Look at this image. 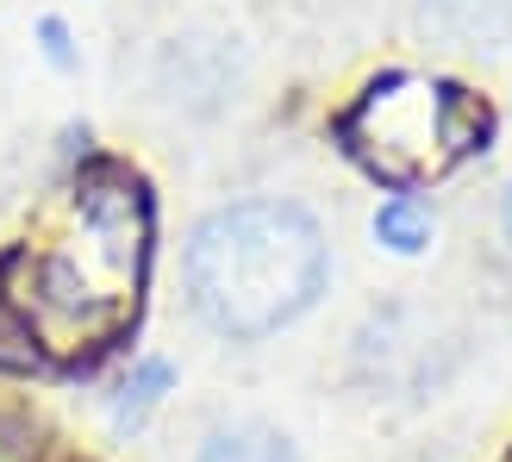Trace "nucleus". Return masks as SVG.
I'll use <instances>...</instances> for the list:
<instances>
[{
    "instance_id": "nucleus-3",
    "label": "nucleus",
    "mask_w": 512,
    "mask_h": 462,
    "mask_svg": "<svg viewBox=\"0 0 512 462\" xmlns=\"http://www.w3.org/2000/svg\"><path fill=\"white\" fill-rule=\"evenodd\" d=\"M200 462H300V456L269 425H225V431H213V438H207Z\"/></svg>"
},
{
    "instance_id": "nucleus-5",
    "label": "nucleus",
    "mask_w": 512,
    "mask_h": 462,
    "mask_svg": "<svg viewBox=\"0 0 512 462\" xmlns=\"http://www.w3.org/2000/svg\"><path fill=\"white\" fill-rule=\"evenodd\" d=\"M506 238H512V188H506Z\"/></svg>"
},
{
    "instance_id": "nucleus-2",
    "label": "nucleus",
    "mask_w": 512,
    "mask_h": 462,
    "mask_svg": "<svg viewBox=\"0 0 512 462\" xmlns=\"http://www.w3.org/2000/svg\"><path fill=\"white\" fill-rule=\"evenodd\" d=\"M419 19L456 50H494L512 38V0H425Z\"/></svg>"
},
{
    "instance_id": "nucleus-1",
    "label": "nucleus",
    "mask_w": 512,
    "mask_h": 462,
    "mask_svg": "<svg viewBox=\"0 0 512 462\" xmlns=\"http://www.w3.org/2000/svg\"><path fill=\"white\" fill-rule=\"evenodd\" d=\"M188 288L207 325L232 331V338H263L319 300L325 231L288 200L219 207L188 244Z\"/></svg>"
},
{
    "instance_id": "nucleus-4",
    "label": "nucleus",
    "mask_w": 512,
    "mask_h": 462,
    "mask_svg": "<svg viewBox=\"0 0 512 462\" xmlns=\"http://www.w3.org/2000/svg\"><path fill=\"white\" fill-rule=\"evenodd\" d=\"M375 238H381V244H394V250H425V238H431V213H425V200H419V194H394L388 207L375 213Z\"/></svg>"
}]
</instances>
